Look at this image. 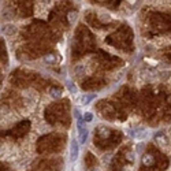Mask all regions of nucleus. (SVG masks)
Returning <instances> with one entry per match:
<instances>
[{"mask_svg": "<svg viewBox=\"0 0 171 171\" xmlns=\"http://www.w3.org/2000/svg\"><path fill=\"white\" fill-rule=\"evenodd\" d=\"M55 60H56L55 55H48V56H45V62H48V63H53Z\"/></svg>", "mask_w": 171, "mask_h": 171, "instance_id": "5", "label": "nucleus"}, {"mask_svg": "<svg viewBox=\"0 0 171 171\" xmlns=\"http://www.w3.org/2000/svg\"><path fill=\"white\" fill-rule=\"evenodd\" d=\"M51 93H52L53 97H59V96H60V90H56V89H51Z\"/></svg>", "mask_w": 171, "mask_h": 171, "instance_id": "7", "label": "nucleus"}, {"mask_svg": "<svg viewBox=\"0 0 171 171\" xmlns=\"http://www.w3.org/2000/svg\"><path fill=\"white\" fill-rule=\"evenodd\" d=\"M3 32H4V34H7V36H11V34H14V33L16 32V30H15V26L6 25L4 27H3Z\"/></svg>", "mask_w": 171, "mask_h": 171, "instance_id": "2", "label": "nucleus"}, {"mask_svg": "<svg viewBox=\"0 0 171 171\" xmlns=\"http://www.w3.org/2000/svg\"><path fill=\"white\" fill-rule=\"evenodd\" d=\"M95 99H96V95H85L84 99H82V104L88 105L89 103H90L92 100H95Z\"/></svg>", "mask_w": 171, "mask_h": 171, "instance_id": "3", "label": "nucleus"}, {"mask_svg": "<svg viewBox=\"0 0 171 171\" xmlns=\"http://www.w3.org/2000/svg\"><path fill=\"white\" fill-rule=\"evenodd\" d=\"M78 152H80V145L75 140H71V145H70V160L75 162L78 157Z\"/></svg>", "mask_w": 171, "mask_h": 171, "instance_id": "1", "label": "nucleus"}, {"mask_svg": "<svg viewBox=\"0 0 171 171\" xmlns=\"http://www.w3.org/2000/svg\"><path fill=\"white\" fill-rule=\"evenodd\" d=\"M85 121V123H88V122H90L92 119H93V115L90 114V112H85V115H84V118H82Z\"/></svg>", "mask_w": 171, "mask_h": 171, "instance_id": "4", "label": "nucleus"}, {"mask_svg": "<svg viewBox=\"0 0 171 171\" xmlns=\"http://www.w3.org/2000/svg\"><path fill=\"white\" fill-rule=\"evenodd\" d=\"M67 86H68V90H70L71 93H75V92H77V89H75V86H74V84H73V82H68V84H67Z\"/></svg>", "mask_w": 171, "mask_h": 171, "instance_id": "6", "label": "nucleus"}]
</instances>
